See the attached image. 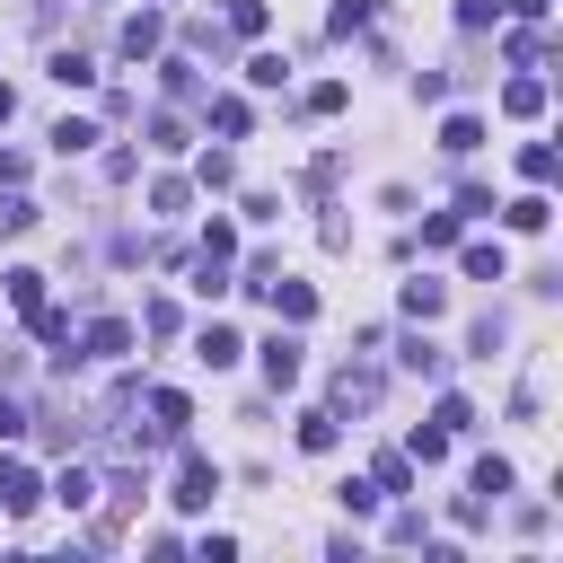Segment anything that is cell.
I'll return each instance as SVG.
<instances>
[{"mask_svg": "<svg viewBox=\"0 0 563 563\" xmlns=\"http://www.w3.org/2000/svg\"><path fill=\"white\" fill-rule=\"evenodd\" d=\"M211 493H220V466L185 449V466H176V493H167V501H176V510H211Z\"/></svg>", "mask_w": 563, "mask_h": 563, "instance_id": "obj_1", "label": "cell"}, {"mask_svg": "<svg viewBox=\"0 0 563 563\" xmlns=\"http://www.w3.org/2000/svg\"><path fill=\"white\" fill-rule=\"evenodd\" d=\"M44 501V475L26 466V457H0V519H18V510H35Z\"/></svg>", "mask_w": 563, "mask_h": 563, "instance_id": "obj_2", "label": "cell"}, {"mask_svg": "<svg viewBox=\"0 0 563 563\" xmlns=\"http://www.w3.org/2000/svg\"><path fill=\"white\" fill-rule=\"evenodd\" d=\"M369 405H378V369H334V422L369 413Z\"/></svg>", "mask_w": 563, "mask_h": 563, "instance_id": "obj_3", "label": "cell"}, {"mask_svg": "<svg viewBox=\"0 0 563 563\" xmlns=\"http://www.w3.org/2000/svg\"><path fill=\"white\" fill-rule=\"evenodd\" d=\"M396 299H405V317H413V325H431V317L449 308V282H431V273H413V282H405Z\"/></svg>", "mask_w": 563, "mask_h": 563, "instance_id": "obj_4", "label": "cell"}, {"mask_svg": "<svg viewBox=\"0 0 563 563\" xmlns=\"http://www.w3.org/2000/svg\"><path fill=\"white\" fill-rule=\"evenodd\" d=\"M264 299L282 308V325H308V317H317V290H308V282H290V273H273V290H264Z\"/></svg>", "mask_w": 563, "mask_h": 563, "instance_id": "obj_5", "label": "cell"}, {"mask_svg": "<svg viewBox=\"0 0 563 563\" xmlns=\"http://www.w3.org/2000/svg\"><path fill=\"white\" fill-rule=\"evenodd\" d=\"M255 352H264V378L273 387H299V334H264Z\"/></svg>", "mask_w": 563, "mask_h": 563, "instance_id": "obj_6", "label": "cell"}, {"mask_svg": "<svg viewBox=\"0 0 563 563\" xmlns=\"http://www.w3.org/2000/svg\"><path fill=\"white\" fill-rule=\"evenodd\" d=\"M79 343H88V361H123V352H132V325H123V317H97Z\"/></svg>", "mask_w": 563, "mask_h": 563, "instance_id": "obj_7", "label": "cell"}, {"mask_svg": "<svg viewBox=\"0 0 563 563\" xmlns=\"http://www.w3.org/2000/svg\"><path fill=\"white\" fill-rule=\"evenodd\" d=\"M158 44H167V18H158V9L123 18V53H132V62H141V53H158Z\"/></svg>", "mask_w": 563, "mask_h": 563, "instance_id": "obj_8", "label": "cell"}, {"mask_svg": "<svg viewBox=\"0 0 563 563\" xmlns=\"http://www.w3.org/2000/svg\"><path fill=\"white\" fill-rule=\"evenodd\" d=\"M493 211H501V220H510L519 238H537V229L554 220V202H545V194H519V202H493Z\"/></svg>", "mask_w": 563, "mask_h": 563, "instance_id": "obj_9", "label": "cell"}, {"mask_svg": "<svg viewBox=\"0 0 563 563\" xmlns=\"http://www.w3.org/2000/svg\"><path fill=\"white\" fill-rule=\"evenodd\" d=\"M466 282H510V255H501V238H475V246H466Z\"/></svg>", "mask_w": 563, "mask_h": 563, "instance_id": "obj_10", "label": "cell"}, {"mask_svg": "<svg viewBox=\"0 0 563 563\" xmlns=\"http://www.w3.org/2000/svg\"><path fill=\"white\" fill-rule=\"evenodd\" d=\"M194 352H202V361H211V369H229V361H238V352H246V343H238V325H220V317H211V325H202V334H194Z\"/></svg>", "mask_w": 563, "mask_h": 563, "instance_id": "obj_11", "label": "cell"}, {"mask_svg": "<svg viewBox=\"0 0 563 563\" xmlns=\"http://www.w3.org/2000/svg\"><path fill=\"white\" fill-rule=\"evenodd\" d=\"M501 493H510V457H475V493H466V501L484 510V501H501Z\"/></svg>", "mask_w": 563, "mask_h": 563, "instance_id": "obj_12", "label": "cell"}, {"mask_svg": "<svg viewBox=\"0 0 563 563\" xmlns=\"http://www.w3.org/2000/svg\"><path fill=\"white\" fill-rule=\"evenodd\" d=\"M53 501H62V510H88V501H97V475H88V466H62V475H53Z\"/></svg>", "mask_w": 563, "mask_h": 563, "instance_id": "obj_13", "label": "cell"}, {"mask_svg": "<svg viewBox=\"0 0 563 563\" xmlns=\"http://www.w3.org/2000/svg\"><path fill=\"white\" fill-rule=\"evenodd\" d=\"M440 150H449V158L484 150V123H475V114H449V123H440Z\"/></svg>", "mask_w": 563, "mask_h": 563, "instance_id": "obj_14", "label": "cell"}, {"mask_svg": "<svg viewBox=\"0 0 563 563\" xmlns=\"http://www.w3.org/2000/svg\"><path fill=\"white\" fill-rule=\"evenodd\" d=\"M0 282H9V308H26V317L44 308V273H35V264H18V273H0Z\"/></svg>", "mask_w": 563, "mask_h": 563, "instance_id": "obj_15", "label": "cell"}, {"mask_svg": "<svg viewBox=\"0 0 563 563\" xmlns=\"http://www.w3.org/2000/svg\"><path fill=\"white\" fill-rule=\"evenodd\" d=\"M396 361H405L413 378H440V361H449V352H440L431 334H405V352H396Z\"/></svg>", "mask_w": 563, "mask_h": 563, "instance_id": "obj_16", "label": "cell"}, {"mask_svg": "<svg viewBox=\"0 0 563 563\" xmlns=\"http://www.w3.org/2000/svg\"><path fill=\"white\" fill-rule=\"evenodd\" d=\"M26 229H35V202L18 185H0V238H26Z\"/></svg>", "mask_w": 563, "mask_h": 563, "instance_id": "obj_17", "label": "cell"}, {"mask_svg": "<svg viewBox=\"0 0 563 563\" xmlns=\"http://www.w3.org/2000/svg\"><path fill=\"white\" fill-rule=\"evenodd\" d=\"M501 106H510L519 123H528V114H545V79H510V88H501Z\"/></svg>", "mask_w": 563, "mask_h": 563, "instance_id": "obj_18", "label": "cell"}, {"mask_svg": "<svg viewBox=\"0 0 563 563\" xmlns=\"http://www.w3.org/2000/svg\"><path fill=\"white\" fill-rule=\"evenodd\" d=\"M246 123H255V114H246V97H211V132H229V141H246Z\"/></svg>", "mask_w": 563, "mask_h": 563, "instance_id": "obj_19", "label": "cell"}, {"mask_svg": "<svg viewBox=\"0 0 563 563\" xmlns=\"http://www.w3.org/2000/svg\"><path fill=\"white\" fill-rule=\"evenodd\" d=\"M53 150H62V158H79V150H97V123H79V114H62V123H53Z\"/></svg>", "mask_w": 563, "mask_h": 563, "instance_id": "obj_20", "label": "cell"}, {"mask_svg": "<svg viewBox=\"0 0 563 563\" xmlns=\"http://www.w3.org/2000/svg\"><path fill=\"white\" fill-rule=\"evenodd\" d=\"M44 70H53V79H62V88H88V79H97V62H88V53H53V62H44Z\"/></svg>", "mask_w": 563, "mask_h": 563, "instance_id": "obj_21", "label": "cell"}, {"mask_svg": "<svg viewBox=\"0 0 563 563\" xmlns=\"http://www.w3.org/2000/svg\"><path fill=\"white\" fill-rule=\"evenodd\" d=\"M519 176H528V185H554V141H528V150H519Z\"/></svg>", "mask_w": 563, "mask_h": 563, "instance_id": "obj_22", "label": "cell"}, {"mask_svg": "<svg viewBox=\"0 0 563 563\" xmlns=\"http://www.w3.org/2000/svg\"><path fill=\"white\" fill-rule=\"evenodd\" d=\"M405 457H413V466H440V457H449V431H440V422H431V431H413V440H405Z\"/></svg>", "mask_w": 563, "mask_h": 563, "instance_id": "obj_23", "label": "cell"}, {"mask_svg": "<svg viewBox=\"0 0 563 563\" xmlns=\"http://www.w3.org/2000/svg\"><path fill=\"white\" fill-rule=\"evenodd\" d=\"M413 484V457L405 449H378V493H405Z\"/></svg>", "mask_w": 563, "mask_h": 563, "instance_id": "obj_24", "label": "cell"}, {"mask_svg": "<svg viewBox=\"0 0 563 563\" xmlns=\"http://www.w3.org/2000/svg\"><path fill=\"white\" fill-rule=\"evenodd\" d=\"M299 449L325 457V449H334V413H299Z\"/></svg>", "mask_w": 563, "mask_h": 563, "instance_id": "obj_25", "label": "cell"}, {"mask_svg": "<svg viewBox=\"0 0 563 563\" xmlns=\"http://www.w3.org/2000/svg\"><path fill=\"white\" fill-rule=\"evenodd\" d=\"M264 18H273L264 0H229V26H238V35H264Z\"/></svg>", "mask_w": 563, "mask_h": 563, "instance_id": "obj_26", "label": "cell"}, {"mask_svg": "<svg viewBox=\"0 0 563 563\" xmlns=\"http://www.w3.org/2000/svg\"><path fill=\"white\" fill-rule=\"evenodd\" d=\"M158 79H167V97H194V88H202V70H194V62H158Z\"/></svg>", "mask_w": 563, "mask_h": 563, "instance_id": "obj_27", "label": "cell"}, {"mask_svg": "<svg viewBox=\"0 0 563 563\" xmlns=\"http://www.w3.org/2000/svg\"><path fill=\"white\" fill-rule=\"evenodd\" d=\"M343 97H352L343 79H317V88H308V114H343Z\"/></svg>", "mask_w": 563, "mask_h": 563, "instance_id": "obj_28", "label": "cell"}, {"mask_svg": "<svg viewBox=\"0 0 563 563\" xmlns=\"http://www.w3.org/2000/svg\"><path fill=\"white\" fill-rule=\"evenodd\" d=\"M150 150H185V114H150Z\"/></svg>", "mask_w": 563, "mask_h": 563, "instance_id": "obj_29", "label": "cell"}, {"mask_svg": "<svg viewBox=\"0 0 563 563\" xmlns=\"http://www.w3.org/2000/svg\"><path fill=\"white\" fill-rule=\"evenodd\" d=\"M431 422H440V431H449V440H457V431H466V422H475V405H466V396H440V413H431Z\"/></svg>", "mask_w": 563, "mask_h": 563, "instance_id": "obj_30", "label": "cell"}, {"mask_svg": "<svg viewBox=\"0 0 563 563\" xmlns=\"http://www.w3.org/2000/svg\"><path fill=\"white\" fill-rule=\"evenodd\" d=\"M150 211H185V176H158L150 185Z\"/></svg>", "mask_w": 563, "mask_h": 563, "instance_id": "obj_31", "label": "cell"}, {"mask_svg": "<svg viewBox=\"0 0 563 563\" xmlns=\"http://www.w3.org/2000/svg\"><path fill=\"white\" fill-rule=\"evenodd\" d=\"M18 431H26V405H18V396H0V440H18Z\"/></svg>", "mask_w": 563, "mask_h": 563, "instance_id": "obj_32", "label": "cell"}, {"mask_svg": "<svg viewBox=\"0 0 563 563\" xmlns=\"http://www.w3.org/2000/svg\"><path fill=\"white\" fill-rule=\"evenodd\" d=\"M501 9H510V18H545L554 0H501Z\"/></svg>", "mask_w": 563, "mask_h": 563, "instance_id": "obj_33", "label": "cell"}, {"mask_svg": "<svg viewBox=\"0 0 563 563\" xmlns=\"http://www.w3.org/2000/svg\"><path fill=\"white\" fill-rule=\"evenodd\" d=\"M9 114H18V88H0V123H9Z\"/></svg>", "mask_w": 563, "mask_h": 563, "instance_id": "obj_34", "label": "cell"}]
</instances>
